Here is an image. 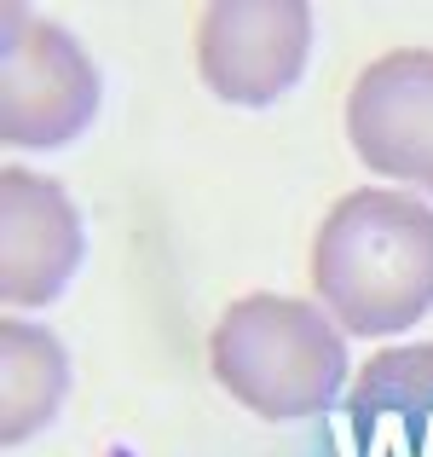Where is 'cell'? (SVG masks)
Instances as JSON below:
<instances>
[{
  "label": "cell",
  "mask_w": 433,
  "mask_h": 457,
  "mask_svg": "<svg viewBox=\"0 0 433 457\" xmlns=\"http://www.w3.org/2000/svg\"><path fill=\"white\" fill-rule=\"evenodd\" d=\"M0 128L6 145L53 151L69 145L99 111V70L81 53L76 35L46 18L6 12V46H0Z\"/></svg>",
  "instance_id": "cell-3"
},
{
  "label": "cell",
  "mask_w": 433,
  "mask_h": 457,
  "mask_svg": "<svg viewBox=\"0 0 433 457\" xmlns=\"http://www.w3.org/2000/svg\"><path fill=\"white\" fill-rule=\"evenodd\" d=\"M208 365L237 405L266 423H300L335 405L347 382V336L295 295H243L208 336Z\"/></svg>",
  "instance_id": "cell-2"
},
{
  "label": "cell",
  "mask_w": 433,
  "mask_h": 457,
  "mask_svg": "<svg viewBox=\"0 0 433 457\" xmlns=\"http://www.w3.org/2000/svg\"><path fill=\"white\" fill-rule=\"evenodd\" d=\"M312 290L353 336H399L433 307V209L411 191H347L318 226Z\"/></svg>",
  "instance_id": "cell-1"
},
{
  "label": "cell",
  "mask_w": 433,
  "mask_h": 457,
  "mask_svg": "<svg viewBox=\"0 0 433 457\" xmlns=\"http://www.w3.org/2000/svg\"><path fill=\"white\" fill-rule=\"evenodd\" d=\"M312 58V12L300 0H220L197 12V70L220 99L272 104Z\"/></svg>",
  "instance_id": "cell-4"
},
{
  "label": "cell",
  "mask_w": 433,
  "mask_h": 457,
  "mask_svg": "<svg viewBox=\"0 0 433 457\" xmlns=\"http://www.w3.org/2000/svg\"><path fill=\"white\" fill-rule=\"evenodd\" d=\"M0 220H6V255H0L6 307H46L53 295H64V284L76 278L81 255H87L69 191L29 168H6L0 174Z\"/></svg>",
  "instance_id": "cell-6"
},
{
  "label": "cell",
  "mask_w": 433,
  "mask_h": 457,
  "mask_svg": "<svg viewBox=\"0 0 433 457\" xmlns=\"http://www.w3.org/2000/svg\"><path fill=\"white\" fill-rule=\"evenodd\" d=\"M347 457H433V342L376 353L341 417Z\"/></svg>",
  "instance_id": "cell-7"
},
{
  "label": "cell",
  "mask_w": 433,
  "mask_h": 457,
  "mask_svg": "<svg viewBox=\"0 0 433 457\" xmlns=\"http://www.w3.org/2000/svg\"><path fill=\"white\" fill-rule=\"evenodd\" d=\"M347 139L376 168L381 179H404V186L433 197V53L428 46H404V53L376 58L358 70L353 93H347Z\"/></svg>",
  "instance_id": "cell-5"
},
{
  "label": "cell",
  "mask_w": 433,
  "mask_h": 457,
  "mask_svg": "<svg viewBox=\"0 0 433 457\" xmlns=\"http://www.w3.org/2000/svg\"><path fill=\"white\" fill-rule=\"evenodd\" d=\"M6 440H29L35 428L53 423L58 400L69 388V359L41 324L6 319Z\"/></svg>",
  "instance_id": "cell-8"
}]
</instances>
